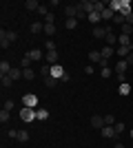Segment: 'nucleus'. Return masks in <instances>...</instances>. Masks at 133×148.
I'll return each mask as SVG.
<instances>
[{
    "label": "nucleus",
    "mask_w": 133,
    "mask_h": 148,
    "mask_svg": "<svg viewBox=\"0 0 133 148\" xmlns=\"http://www.w3.org/2000/svg\"><path fill=\"white\" fill-rule=\"evenodd\" d=\"M20 119L22 122H36V108H29V106H22L20 108Z\"/></svg>",
    "instance_id": "nucleus-1"
},
{
    "label": "nucleus",
    "mask_w": 133,
    "mask_h": 148,
    "mask_svg": "<svg viewBox=\"0 0 133 148\" xmlns=\"http://www.w3.org/2000/svg\"><path fill=\"white\" fill-rule=\"evenodd\" d=\"M36 104H38V95H33V93H27V95H22V106L36 108Z\"/></svg>",
    "instance_id": "nucleus-2"
},
{
    "label": "nucleus",
    "mask_w": 133,
    "mask_h": 148,
    "mask_svg": "<svg viewBox=\"0 0 133 148\" xmlns=\"http://www.w3.org/2000/svg\"><path fill=\"white\" fill-rule=\"evenodd\" d=\"M118 42H120V47H129V49L133 51V38H131V36H124V33H120Z\"/></svg>",
    "instance_id": "nucleus-3"
},
{
    "label": "nucleus",
    "mask_w": 133,
    "mask_h": 148,
    "mask_svg": "<svg viewBox=\"0 0 133 148\" xmlns=\"http://www.w3.org/2000/svg\"><path fill=\"white\" fill-rule=\"evenodd\" d=\"M127 66H129V62L127 60H118L115 62V75H124V71H127Z\"/></svg>",
    "instance_id": "nucleus-4"
},
{
    "label": "nucleus",
    "mask_w": 133,
    "mask_h": 148,
    "mask_svg": "<svg viewBox=\"0 0 133 148\" xmlns=\"http://www.w3.org/2000/svg\"><path fill=\"white\" fill-rule=\"evenodd\" d=\"M44 60H47V64H51V66L58 64V49L56 51H47V53H44Z\"/></svg>",
    "instance_id": "nucleus-5"
},
{
    "label": "nucleus",
    "mask_w": 133,
    "mask_h": 148,
    "mask_svg": "<svg viewBox=\"0 0 133 148\" xmlns=\"http://www.w3.org/2000/svg\"><path fill=\"white\" fill-rule=\"evenodd\" d=\"M93 38H98V40H104V38H107V27H102V25L93 27Z\"/></svg>",
    "instance_id": "nucleus-6"
},
{
    "label": "nucleus",
    "mask_w": 133,
    "mask_h": 148,
    "mask_svg": "<svg viewBox=\"0 0 133 148\" xmlns=\"http://www.w3.org/2000/svg\"><path fill=\"white\" fill-rule=\"evenodd\" d=\"M91 126H93V128H98V130H102L104 126H107V124H104V117H100V115H93V117H91Z\"/></svg>",
    "instance_id": "nucleus-7"
},
{
    "label": "nucleus",
    "mask_w": 133,
    "mask_h": 148,
    "mask_svg": "<svg viewBox=\"0 0 133 148\" xmlns=\"http://www.w3.org/2000/svg\"><path fill=\"white\" fill-rule=\"evenodd\" d=\"M78 7L84 13H93V0H82V2H78Z\"/></svg>",
    "instance_id": "nucleus-8"
},
{
    "label": "nucleus",
    "mask_w": 133,
    "mask_h": 148,
    "mask_svg": "<svg viewBox=\"0 0 133 148\" xmlns=\"http://www.w3.org/2000/svg\"><path fill=\"white\" fill-rule=\"evenodd\" d=\"M78 5H69V7H64V13H67V18H76L78 20Z\"/></svg>",
    "instance_id": "nucleus-9"
},
{
    "label": "nucleus",
    "mask_w": 133,
    "mask_h": 148,
    "mask_svg": "<svg viewBox=\"0 0 133 148\" xmlns=\"http://www.w3.org/2000/svg\"><path fill=\"white\" fill-rule=\"evenodd\" d=\"M0 38H7V40H9V44L11 42H16V40H18V33H16V31H0Z\"/></svg>",
    "instance_id": "nucleus-10"
},
{
    "label": "nucleus",
    "mask_w": 133,
    "mask_h": 148,
    "mask_svg": "<svg viewBox=\"0 0 133 148\" xmlns=\"http://www.w3.org/2000/svg\"><path fill=\"white\" fill-rule=\"evenodd\" d=\"M64 73H67V71H64L60 64H53V66H51V75H53V77H58V80H62Z\"/></svg>",
    "instance_id": "nucleus-11"
},
{
    "label": "nucleus",
    "mask_w": 133,
    "mask_h": 148,
    "mask_svg": "<svg viewBox=\"0 0 133 148\" xmlns=\"http://www.w3.org/2000/svg\"><path fill=\"white\" fill-rule=\"evenodd\" d=\"M100 133H102V137H107V139H113V137H118V135H115V128H113V126H104Z\"/></svg>",
    "instance_id": "nucleus-12"
},
{
    "label": "nucleus",
    "mask_w": 133,
    "mask_h": 148,
    "mask_svg": "<svg viewBox=\"0 0 133 148\" xmlns=\"http://www.w3.org/2000/svg\"><path fill=\"white\" fill-rule=\"evenodd\" d=\"M100 16H102V22H109V20H113L115 11H113V9H111V7H107V9H104V11H102Z\"/></svg>",
    "instance_id": "nucleus-13"
},
{
    "label": "nucleus",
    "mask_w": 133,
    "mask_h": 148,
    "mask_svg": "<svg viewBox=\"0 0 133 148\" xmlns=\"http://www.w3.org/2000/svg\"><path fill=\"white\" fill-rule=\"evenodd\" d=\"M27 56L31 58V60H44V53H42V49H31Z\"/></svg>",
    "instance_id": "nucleus-14"
},
{
    "label": "nucleus",
    "mask_w": 133,
    "mask_h": 148,
    "mask_svg": "<svg viewBox=\"0 0 133 148\" xmlns=\"http://www.w3.org/2000/svg\"><path fill=\"white\" fill-rule=\"evenodd\" d=\"M87 18H89V22H91V25H95V27H98V25H100V22H102V16H100V13H98V11L89 13Z\"/></svg>",
    "instance_id": "nucleus-15"
},
{
    "label": "nucleus",
    "mask_w": 133,
    "mask_h": 148,
    "mask_svg": "<svg viewBox=\"0 0 133 148\" xmlns=\"http://www.w3.org/2000/svg\"><path fill=\"white\" fill-rule=\"evenodd\" d=\"M44 86H47V88H56L58 86V77H53V75L44 77Z\"/></svg>",
    "instance_id": "nucleus-16"
},
{
    "label": "nucleus",
    "mask_w": 133,
    "mask_h": 148,
    "mask_svg": "<svg viewBox=\"0 0 133 148\" xmlns=\"http://www.w3.org/2000/svg\"><path fill=\"white\" fill-rule=\"evenodd\" d=\"M115 53H118L120 58H124V60H127V58H129V53H133V51L129 49V47H118V49H115Z\"/></svg>",
    "instance_id": "nucleus-17"
},
{
    "label": "nucleus",
    "mask_w": 133,
    "mask_h": 148,
    "mask_svg": "<svg viewBox=\"0 0 133 148\" xmlns=\"http://www.w3.org/2000/svg\"><path fill=\"white\" fill-rule=\"evenodd\" d=\"M25 7L29 9V11H38V9H40V2H38V0H27Z\"/></svg>",
    "instance_id": "nucleus-18"
},
{
    "label": "nucleus",
    "mask_w": 133,
    "mask_h": 148,
    "mask_svg": "<svg viewBox=\"0 0 133 148\" xmlns=\"http://www.w3.org/2000/svg\"><path fill=\"white\" fill-rule=\"evenodd\" d=\"M100 53H102V60H109V58H111V56L115 53V49H113V47H104V49H102Z\"/></svg>",
    "instance_id": "nucleus-19"
},
{
    "label": "nucleus",
    "mask_w": 133,
    "mask_h": 148,
    "mask_svg": "<svg viewBox=\"0 0 133 148\" xmlns=\"http://www.w3.org/2000/svg\"><path fill=\"white\" fill-rule=\"evenodd\" d=\"M33 77H36L33 69H22V80H33Z\"/></svg>",
    "instance_id": "nucleus-20"
},
{
    "label": "nucleus",
    "mask_w": 133,
    "mask_h": 148,
    "mask_svg": "<svg viewBox=\"0 0 133 148\" xmlns=\"http://www.w3.org/2000/svg\"><path fill=\"white\" fill-rule=\"evenodd\" d=\"M0 73H2V75H9V73H11V66H9V62H7V60L0 62Z\"/></svg>",
    "instance_id": "nucleus-21"
},
{
    "label": "nucleus",
    "mask_w": 133,
    "mask_h": 148,
    "mask_svg": "<svg viewBox=\"0 0 133 148\" xmlns=\"http://www.w3.org/2000/svg\"><path fill=\"white\" fill-rule=\"evenodd\" d=\"M104 42H107V47H113L115 42H118V38H115V33L111 31V33H107V38H104Z\"/></svg>",
    "instance_id": "nucleus-22"
},
{
    "label": "nucleus",
    "mask_w": 133,
    "mask_h": 148,
    "mask_svg": "<svg viewBox=\"0 0 133 148\" xmlns=\"http://www.w3.org/2000/svg\"><path fill=\"white\" fill-rule=\"evenodd\" d=\"M104 9H107V5H104L102 0H93V11L102 13V11H104Z\"/></svg>",
    "instance_id": "nucleus-23"
},
{
    "label": "nucleus",
    "mask_w": 133,
    "mask_h": 148,
    "mask_svg": "<svg viewBox=\"0 0 133 148\" xmlns=\"http://www.w3.org/2000/svg\"><path fill=\"white\" fill-rule=\"evenodd\" d=\"M36 117H38L40 122H44V119L49 117V111H47V108H38V111H36Z\"/></svg>",
    "instance_id": "nucleus-24"
},
{
    "label": "nucleus",
    "mask_w": 133,
    "mask_h": 148,
    "mask_svg": "<svg viewBox=\"0 0 133 148\" xmlns=\"http://www.w3.org/2000/svg\"><path fill=\"white\" fill-rule=\"evenodd\" d=\"M29 31H31V33H40V31H44V25L42 22H33V25L29 27Z\"/></svg>",
    "instance_id": "nucleus-25"
},
{
    "label": "nucleus",
    "mask_w": 133,
    "mask_h": 148,
    "mask_svg": "<svg viewBox=\"0 0 133 148\" xmlns=\"http://www.w3.org/2000/svg\"><path fill=\"white\" fill-rule=\"evenodd\" d=\"M0 82H2V88H9L13 84V80L9 77V75H0Z\"/></svg>",
    "instance_id": "nucleus-26"
},
{
    "label": "nucleus",
    "mask_w": 133,
    "mask_h": 148,
    "mask_svg": "<svg viewBox=\"0 0 133 148\" xmlns=\"http://www.w3.org/2000/svg\"><path fill=\"white\" fill-rule=\"evenodd\" d=\"M9 77H11V80H20V77H22V69H11Z\"/></svg>",
    "instance_id": "nucleus-27"
},
{
    "label": "nucleus",
    "mask_w": 133,
    "mask_h": 148,
    "mask_svg": "<svg viewBox=\"0 0 133 148\" xmlns=\"http://www.w3.org/2000/svg\"><path fill=\"white\" fill-rule=\"evenodd\" d=\"M89 60H91V62H100L102 53H100V51H91V53H89Z\"/></svg>",
    "instance_id": "nucleus-28"
},
{
    "label": "nucleus",
    "mask_w": 133,
    "mask_h": 148,
    "mask_svg": "<svg viewBox=\"0 0 133 148\" xmlns=\"http://www.w3.org/2000/svg\"><path fill=\"white\" fill-rule=\"evenodd\" d=\"M113 22H115V25H124V22H127V18H124V16H122V13H115V16H113Z\"/></svg>",
    "instance_id": "nucleus-29"
},
{
    "label": "nucleus",
    "mask_w": 133,
    "mask_h": 148,
    "mask_svg": "<svg viewBox=\"0 0 133 148\" xmlns=\"http://www.w3.org/2000/svg\"><path fill=\"white\" fill-rule=\"evenodd\" d=\"M64 27H67V29H76V27H78V20H76V18H67Z\"/></svg>",
    "instance_id": "nucleus-30"
},
{
    "label": "nucleus",
    "mask_w": 133,
    "mask_h": 148,
    "mask_svg": "<svg viewBox=\"0 0 133 148\" xmlns=\"http://www.w3.org/2000/svg\"><path fill=\"white\" fill-rule=\"evenodd\" d=\"M40 73H42L44 77H49L51 75V64H42V66H40Z\"/></svg>",
    "instance_id": "nucleus-31"
},
{
    "label": "nucleus",
    "mask_w": 133,
    "mask_h": 148,
    "mask_svg": "<svg viewBox=\"0 0 133 148\" xmlns=\"http://www.w3.org/2000/svg\"><path fill=\"white\" fill-rule=\"evenodd\" d=\"M118 91H120V95H129V93H131V86L124 82V84H120V88H118Z\"/></svg>",
    "instance_id": "nucleus-32"
},
{
    "label": "nucleus",
    "mask_w": 133,
    "mask_h": 148,
    "mask_svg": "<svg viewBox=\"0 0 133 148\" xmlns=\"http://www.w3.org/2000/svg\"><path fill=\"white\" fill-rule=\"evenodd\" d=\"M31 58H29V56H25V58H22V60H20V64H22V69H31V66H29V64H31Z\"/></svg>",
    "instance_id": "nucleus-33"
},
{
    "label": "nucleus",
    "mask_w": 133,
    "mask_h": 148,
    "mask_svg": "<svg viewBox=\"0 0 133 148\" xmlns=\"http://www.w3.org/2000/svg\"><path fill=\"white\" fill-rule=\"evenodd\" d=\"M53 20H56V16H53V11H49L44 16V25H53Z\"/></svg>",
    "instance_id": "nucleus-34"
},
{
    "label": "nucleus",
    "mask_w": 133,
    "mask_h": 148,
    "mask_svg": "<svg viewBox=\"0 0 133 148\" xmlns=\"http://www.w3.org/2000/svg\"><path fill=\"white\" fill-rule=\"evenodd\" d=\"M18 139L20 142H29V133L27 130H18Z\"/></svg>",
    "instance_id": "nucleus-35"
},
{
    "label": "nucleus",
    "mask_w": 133,
    "mask_h": 148,
    "mask_svg": "<svg viewBox=\"0 0 133 148\" xmlns=\"http://www.w3.org/2000/svg\"><path fill=\"white\" fill-rule=\"evenodd\" d=\"M44 33H47V36H53V33H56V25H44Z\"/></svg>",
    "instance_id": "nucleus-36"
},
{
    "label": "nucleus",
    "mask_w": 133,
    "mask_h": 148,
    "mask_svg": "<svg viewBox=\"0 0 133 148\" xmlns=\"http://www.w3.org/2000/svg\"><path fill=\"white\" fill-rule=\"evenodd\" d=\"M113 122H115L113 113H109V115H104V124H107V126H113Z\"/></svg>",
    "instance_id": "nucleus-37"
},
{
    "label": "nucleus",
    "mask_w": 133,
    "mask_h": 148,
    "mask_svg": "<svg viewBox=\"0 0 133 148\" xmlns=\"http://www.w3.org/2000/svg\"><path fill=\"white\" fill-rule=\"evenodd\" d=\"M113 128H115V135H122V133H124V124H122V122H118V124L113 126Z\"/></svg>",
    "instance_id": "nucleus-38"
},
{
    "label": "nucleus",
    "mask_w": 133,
    "mask_h": 148,
    "mask_svg": "<svg viewBox=\"0 0 133 148\" xmlns=\"http://www.w3.org/2000/svg\"><path fill=\"white\" fill-rule=\"evenodd\" d=\"M0 122H2V124L9 122V111H5V108H2V113H0Z\"/></svg>",
    "instance_id": "nucleus-39"
},
{
    "label": "nucleus",
    "mask_w": 133,
    "mask_h": 148,
    "mask_svg": "<svg viewBox=\"0 0 133 148\" xmlns=\"http://www.w3.org/2000/svg\"><path fill=\"white\" fill-rule=\"evenodd\" d=\"M44 47H47V51H56V42H53V40H47Z\"/></svg>",
    "instance_id": "nucleus-40"
},
{
    "label": "nucleus",
    "mask_w": 133,
    "mask_h": 148,
    "mask_svg": "<svg viewBox=\"0 0 133 148\" xmlns=\"http://www.w3.org/2000/svg\"><path fill=\"white\" fill-rule=\"evenodd\" d=\"M38 13H40V16H47V13H49V7H47V5H40Z\"/></svg>",
    "instance_id": "nucleus-41"
},
{
    "label": "nucleus",
    "mask_w": 133,
    "mask_h": 148,
    "mask_svg": "<svg viewBox=\"0 0 133 148\" xmlns=\"http://www.w3.org/2000/svg\"><path fill=\"white\" fill-rule=\"evenodd\" d=\"M100 75H102V77H111V69H102V71H100Z\"/></svg>",
    "instance_id": "nucleus-42"
},
{
    "label": "nucleus",
    "mask_w": 133,
    "mask_h": 148,
    "mask_svg": "<svg viewBox=\"0 0 133 148\" xmlns=\"http://www.w3.org/2000/svg\"><path fill=\"white\" fill-rule=\"evenodd\" d=\"M11 108H13V99H7L5 102V111H11Z\"/></svg>",
    "instance_id": "nucleus-43"
},
{
    "label": "nucleus",
    "mask_w": 133,
    "mask_h": 148,
    "mask_svg": "<svg viewBox=\"0 0 133 148\" xmlns=\"http://www.w3.org/2000/svg\"><path fill=\"white\" fill-rule=\"evenodd\" d=\"M84 73H87V75H91V73H93V64H89V66L84 69Z\"/></svg>",
    "instance_id": "nucleus-44"
},
{
    "label": "nucleus",
    "mask_w": 133,
    "mask_h": 148,
    "mask_svg": "<svg viewBox=\"0 0 133 148\" xmlns=\"http://www.w3.org/2000/svg\"><path fill=\"white\" fill-rule=\"evenodd\" d=\"M127 62H129V64H133V53H129V58H127Z\"/></svg>",
    "instance_id": "nucleus-45"
},
{
    "label": "nucleus",
    "mask_w": 133,
    "mask_h": 148,
    "mask_svg": "<svg viewBox=\"0 0 133 148\" xmlns=\"http://www.w3.org/2000/svg\"><path fill=\"white\" fill-rule=\"evenodd\" d=\"M113 148H127V146H124V144H120V142H118V144H115Z\"/></svg>",
    "instance_id": "nucleus-46"
},
{
    "label": "nucleus",
    "mask_w": 133,
    "mask_h": 148,
    "mask_svg": "<svg viewBox=\"0 0 133 148\" xmlns=\"http://www.w3.org/2000/svg\"><path fill=\"white\" fill-rule=\"evenodd\" d=\"M131 137H133V130H131Z\"/></svg>",
    "instance_id": "nucleus-47"
}]
</instances>
